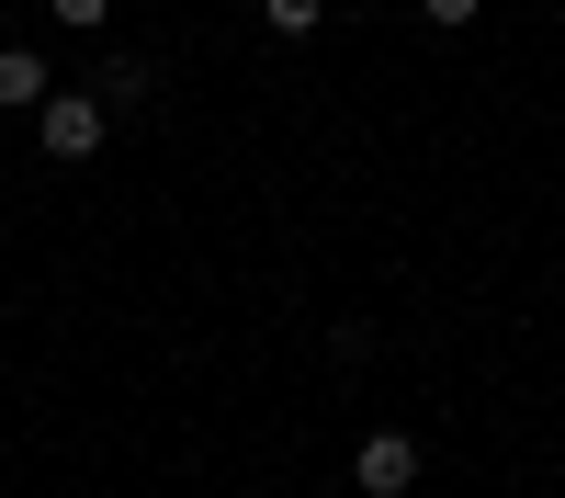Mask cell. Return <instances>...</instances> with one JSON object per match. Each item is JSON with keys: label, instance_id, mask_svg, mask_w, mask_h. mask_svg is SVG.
<instances>
[{"label": "cell", "instance_id": "cell-1", "mask_svg": "<svg viewBox=\"0 0 565 498\" xmlns=\"http://www.w3.org/2000/svg\"><path fill=\"white\" fill-rule=\"evenodd\" d=\"M34 136H45V159H90L103 148V103H90V91H45V114H34Z\"/></svg>", "mask_w": 565, "mask_h": 498}, {"label": "cell", "instance_id": "cell-2", "mask_svg": "<svg viewBox=\"0 0 565 498\" xmlns=\"http://www.w3.org/2000/svg\"><path fill=\"white\" fill-rule=\"evenodd\" d=\"M351 487H362V498H407V487H418V442H407V431H362Z\"/></svg>", "mask_w": 565, "mask_h": 498}, {"label": "cell", "instance_id": "cell-3", "mask_svg": "<svg viewBox=\"0 0 565 498\" xmlns=\"http://www.w3.org/2000/svg\"><path fill=\"white\" fill-rule=\"evenodd\" d=\"M0 114H45V57L34 45H0Z\"/></svg>", "mask_w": 565, "mask_h": 498}, {"label": "cell", "instance_id": "cell-4", "mask_svg": "<svg viewBox=\"0 0 565 498\" xmlns=\"http://www.w3.org/2000/svg\"><path fill=\"white\" fill-rule=\"evenodd\" d=\"M260 23H271V34H317L328 0H260Z\"/></svg>", "mask_w": 565, "mask_h": 498}, {"label": "cell", "instance_id": "cell-5", "mask_svg": "<svg viewBox=\"0 0 565 498\" xmlns=\"http://www.w3.org/2000/svg\"><path fill=\"white\" fill-rule=\"evenodd\" d=\"M45 12H57L68 34H90V23H103V12H114V0H45Z\"/></svg>", "mask_w": 565, "mask_h": 498}, {"label": "cell", "instance_id": "cell-6", "mask_svg": "<svg viewBox=\"0 0 565 498\" xmlns=\"http://www.w3.org/2000/svg\"><path fill=\"white\" fill-rule=\"evenodd\" d=\"M418 12H430L441 34H463V23H476V0H418Z\"/></svg>", "mask_w": 565, "mask_h": 498}]
</instances>
